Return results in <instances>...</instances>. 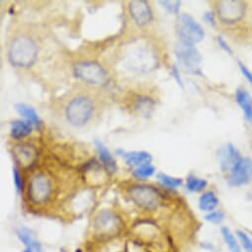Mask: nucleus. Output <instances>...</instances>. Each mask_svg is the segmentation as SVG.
<instances>
[{
  "label": "nucleus",
  "mask_w": 252,
  "mask_h": 252,
  "mask_svg": "<svg viewBox=\"0 0 252 252\" xmlns=\"http://www.w3.org/2000/svg\"><path fill=\"white\" fill-rule=\"evenodd\" d=\"M217 41H218V44H219V46L224 51V52H226L227 54H229V55H231L232 54V50L230 49V47L228 46V44L223 40V38L222 37H220V36H219L218 38H217Z\"/></svg>",
  "instance_id": "c756f323"
},
{
  "label": "nucleus",
  "mask_w": 252,
  "mask_h": 252,
  "mask_svg": "<svg viewBox=\"0 0 252 252\" xmlns=\"http://www.w3.org/2000/svg\"><path fill=\"white\" fill-rule=\"evenodd\" d=\"M92 228L98 236L110 237L123 228L122 219L110 210H102L97 213L92 221Z\"/></svg>",
  "instance_id": "0eeeda50"
},
{
  "label": "nucleus",
  "mask_w": 252,
  "mask_h": 252,
  "mask_svg": "<svg viewBox=\"0 0 252 252\" xmlns=\"http://www.w3.org/2000/svg\"><path fill=\"white\" fill-rule=\"evenodd\" d=\"M128 195L136 206L147 212L157 211L163 202L160 191L148 184L131 185L128 188Z\"/></svg>",
  "instance_id": "20e7f679"
},
{
  "label": "nucleus",
  "mask_w": 252,
  "mask_h": 252,
  "mask_svg": "<svg viewBox=\"0 0 252 252\" xmlns=\"http://www.w3.org/2000/svg\"><path fill=\"white\" fill-rule=\"evenodd\" d=\"M33 124L26 120H15L11 123L10 136L14 140H21L28 137L33 131Z\"/></svg>",
  "instance_id": "f3484780"
},
{
  "label": "nucleus",
  "mask_w": 252,
  "mask_h": 252,
  "mask_svg": "<svg viewBox=\"0 0 252 252\" xmlns=\"http://www.w3.org/2000/svg\"><path fill=\"white\" fill-rule=\"evenodd\" d=\"M220 232L229 252H242L237 239L235 238L234 234L231 232V230L228 227L222 226L220 229Z\"/></svg>",
  "instance_id": "412c9836"
},
{
  "label": "nucleus",
  "mask_w": 252,
  "mask_h": 252,
  "mask_svg": "<svg viewBox=\"0 0 252 252\" xmlns=\"http://www.w3.org/2000/svg\"><path fill=\"white\" fill-rule=\"evenodd\" d=\"M15 110L20 116L24 117L26 121L32 123L34 126H36V127H41L42 126L41 118L33 107L24 103H19L15 105Z\"/></svg>",
  "instance_id": "a211bd4d"
},
{
  "label": "nucleus",
  "mask_w": 252,
  "mask_h": 252,
  "mask_svg": "<svg viewBox=\"0 0 252 252\" xmlns=\"http://www.w3.org/2000/svg\"><path fill=\"white\" fill-rule=\"evenodd\" d=\"M174 53L180 66L185 71L193 74L201 73L202 56L195 46L179 43L176 45Z\"/></svg>",
  "instance_id": "6e6552de"
},
{
  "label": "nucleus",
  "mask_w": 252,
  "mask_h": 252,
  "mask_svg": "<svg viewBox=\"0 0 252 252\" xmlns=\"http://www.w3.org/2000/svg\"><path fill=\"white\" fill-rule=\"evenodd\" d=\"M95 147L98 152V156L100 158V161L105 168L106 172L109 174H114L118 170L117 162L109 150L106 148V146L99 140H95Z\"/></svg>",
  "instance_id": "2eb2a0df"
},
{
  "label": "nucleus",
  "mask_w": 252,
  "mask_h": 252,
  "mask_svg": "<svg viewBox=\"0 0 252 252\" xmlns=\"http://www.w3.org/2000/svg\"><path fill=\"white\" fill-rule=\"evenodd\" d=\"M235 100L243 111L246 121L252 125V96L244 88H238L235 92Z\"/></svg>",
  "instance_id": "dca6fc26"
},
{
  "label": "nucleus",
  "mask_w": 252,
  "mask_h": 252,
  "mask_svg": "<svg viewBox=\"0 0 252 252\" xmlns=\"http://www.w3.org/2000/svg\"><path fill=\"white\" fill-rule=\"evenodd\" d=\"M97 112V101L87 91H79L69 95L63 108L66 122L74 128H83L95 117Z\"/></svg>",
  "instance_id": "f257e3e1"
},
{
  "label": "nucleus",
  "mask_w": 252,
  "mask_h": 252,
  "mask_svg": "<svg viewBox=\"0 0 252 252\" xmlns=\"http://www.w3.org/2000/svg\"><path fill=\"white\" fill-rule=\"evenodd\" d=\"M205 220L211 223L219 224L224 220V214L221 211H213L205 216Z\"/></svg>",
  "instance_id": "bb28decb"
},
{
  "label": "nucleus",
  "mask_w": 252,
  "mask_h": 252,
  "mask_svg": "<svg viewBox=\"0 0 252 252\" xmlns=\"http://www.w3.org/2000/svg\"><path fill=\"white\" fill-rule=\"evenodd\" d=\"M38 45L34 38L28 34H18L8 46V60L18 68H29L37 61Z\"/></svg>",
  "instance_id": "f03ea898"
},
{
  "label": "nucleus",
  "mask_w": 252,
  "mask_h": 252,
  "mask_svg": "<svg viewBox=\"0 0 252 252\" xmlns=\"http://www.w3.org/2000/svg\"><path fill=\"white\" fill-rule=\"evenodd\" d=\"M73 74L76 78L93 86H106L110 81L107 69L95 61L75 63L73 65Z\"/></svg>",
  "instance_id": "39448f33"
},
{
  "label": "nucleus",
  "mask_w": 252,
  "mask_h": 252,
  "mask_svg": "<svg viewBox=\"0 0 252 252\" xmlns=\"http://www.w3.org/2000/svg\"><path fill=\"white\" fill-rule=\"evenodd\" d=\"M208 185L207 180L199 178L195 175H189L186 179V188L190 192L198 193L203 191Z\"/></svg>",
  "instance_id": "4be33fe9"
},
{
  "label": "nucleus",
  "mask_w": 252,
  "mask_h": 252,
  "mask_svg": "<svg viewBox=\"0 0 252 252\" xmlns=\"http://www.w3.org/2000/svg\"><path fill=\"white\" fill-rule=\"evenodd\" d=\"M171 73H172V76H174V79L176 80V82L179 84V86L183 87V81H182V79H181V76H180L178 67H177L176 65H173V66H172Z\"/></svg>",
  "instance_id": "2f4dec72"
},
{
  "label": "nucleus",
  "mask_w": 252,
  "mask_h": 252,
  "mask_svg": "<svg viewBox=\"0 0 252 252\" xmlns=\"http://www.w3.org/2000/svg\"><path fill=\"white\" fill-rule=\"evenodd\" d=\"M176 33L180 43L195 46L205 37L202 26L189 14L183 13L178 16L176 23Z\"/></svg>",
  "instance_id": "423d86ee"
},
{
  "label": "nucleus",
  "mask_w": 252,
  "mask_h": 252,
  "mask_svg": "<svg viewBox=\"0 0 252 252\" xmlns=\"http://www.w3.org/2000/svg\"><path fill=\"white\" fill-rule=\"evenodd\" d=\"M118 155H120L124 160L126 161L129 166L132 167H139L145 164H149L152 162L153 158L151 154L144 152V151H135V152H124L123 150H118L116 152Z\"/></svg>",
  "instance_id": "4468645a"
},
{
  "label": "nucleus",
  "mask_w": 252,
  "mask_h": 252,
  "mask_svg": "<svg viewBox=\"0 0 252 252\" xmlns=\"http://www.w3.org/2000/svg\"><path fill=\"white\" fill-rule=\"evenodd\" d=\"M159 4L162 5L163 8H165L168 12L172 13V14H179V10H180V5L181 2L180 1H159Z\"/></svg>",
  "instance_id": "cd10ccee"
},
{
  "label": "nucleus",
  "mask_w": 252,
  "mask_h": 252,
  "mask_svg": "<svg viewBox=\"0 0 252 252\" xmlns=\"http://www.w3.org/2000/svg\"><path fill=\"white\" fill-rule=\"evenodd\" d=\"M239 64V68H240V71H241V73L244 75V77L248 80V82L252 85V73L249 71V69L244 65V64H242L241 63H238Z\"/></svg>",
  "instance_id": "7c9ffc66"
},
{
  "label": "nucleus",
  "mask_w": 252,
  "mask_h": 252,
  "mask_svg": "<svg viewBox=\"0 0 252 252\" xmlns=\"http://www.w3.org/2000/svg\"><path fill=\"white\" fill-rule=\"evenodd\" d=\"M129 13L133 21L140 27L149 25L154 18L152 7L145 0H134L129 3Z\"/></svg>",
  "instance_id": "9b49d317"
},
{
  "label": "nucleus",
  "mask_w": 252,
  "mask_h": 252,
  "mask_svg": "<svg viewBox=\"0 0 252 252\" xmlns=\"http://www.w3.org/2000/svg\"><path fill=\"white\" fill-rule=\"evenodd\" d=\"M203 18H204V20H205L207 23H209L210 25H212V26H215V25H216L215 16H214V14H213L212 12H206V13L204 14Z\"/></svg>",
  "instance_id": "473e14b6"
},
{
  "label": "nucleus",
  "mask_w": 252,
  "mask_h": 252,
  "mask_svg": "<svg viewBox=\"0 0 252 252\" xmlns=\"http://www.w3.org/2000/svg\"><path fill=\"white\" fill-rule=\"evenodd\" d=\"M23 252H35L32 248H25V250Z\"/></svg>",
  "instance_id": "72a5a7b5"
},
{
  "label": "nucleus",
  "mask_w": 252,
  "mask_h": 252,
  "mask_svg": "<svg viewBox=\"0 0 252 252\" xmlns=\"http://www.w3.org/2000/svg\"><path fill=\"white\" fill-rule=\"evenodd\" d=\"M241 158L238 151L231 145L228 144L218 152V159L222 172L226 173L230 171L234 163Z\"/></svg>",
  "instance_id": "ddd939ff"
},
{
  "label": "nucleus",
  "mask_w": 252,
  "mask_h": 252,
  "mask_svg": "<svg viewBox=\"0 0 252 252\" xmlns=\"http://www.w3.org/2000/svg\"><path fill=\"white\" fill-rule=\"evenodd\" d=\"M19 240L26 246V248H32L35 252H43V247L40 242L35 240L26 227H21L16 230Z\"/></svg>",
  "instance_id": "aec40b11"
},
{
  "label": "nucleus",
  "mask_w": 252,
  "mask_h": 252,
  "mask_svg": "<svg viewBox=\"0 0 252 252\" xmlns=\"http://www.w3.org/2000/svg\"><path fill=\"white\" fill-rule=\"evenodd\" d=\"M13 182H14V186L17 193H20L23 190V181H22V176L20 174V171L16 166L13 167Z\"/></svg>",
  "instance_id": "c85d7f7f"
},
{
  "label": "nucleus",
  "mask_w": 252,
  "mask_h": 252,
  "mask_svg": "<svg viewBox=\"0 0 252 252\" xmlns=\"http://www.w3.org/2000/svg\"><path fill=\"white\" fill-rule=\"evenodd\" d=\"M154 104L155 102L150 98L141 96L136 100V110L140 111L142 114H149V112L153 110Z\"/></svg>",
  "instance_id": "393cba45"
},
{
  "label": "nucleus",
  "mask_w": 252,
  "mask_h": 252,
  "mask_svg": "<svg viewBox=\"0 0 252 252\" xmlns=\"http://www.w3.org/2000/svg\"><path fill=\"white\" fill-rule=\"evenodd\" d=\"M219 19L224 24H234L244 15L245 3L238 0H223L216 6Z\"/></svg>",
  "instance_id": "1a4fd4ad"
},
{
  "label": "nucleus",
  "mask_w": 252,
  "mask_h": 252,
  "mask_svg": "<svg viewBox=\"0 0 252 252\" xmlns=\"http://www.w3.org/2000/svg\"><path fill=\"white\" fill-rule=\"evenodd\" d=\"M155 173H156V167L152 163L139 166L133 171L134 177L138 179H146V178L152 177Z\"/></svg>",
  "instance_id": "b1692460"
},
{
  "label": "nucleus",
  "mask_w": 252,
  "mask_h": 252,
  "mask_svg": "<svg viewBox=\"0 0 252 252\" xmlns=\"http://www.w3.org/2000/svg\"><path fill=\"white\" fill-rule=\"evenodd\" d=\"M157 178L163 186L169 189H177L183 184V180L181 178L172 177L164 173H158Z\"/></svg>",
  "instance_id": "5701e85b"
},
{
  "label": "nucleus",
  "mask_w": 252,
  "mask_h": 252,
  "mask_svg": "<svg viewBox=\"0 0 252 252\" xmlns=\"http://www.w3.org/2000/svg\"><path fill=\"white\" fill-rule=\"evenodd\" d=\"M53 176L45 171H38L31 175L27 183V199L35 207H44L49 204L55 195Z\"/></svg>",
  "instance_id": "7ed1b4c3"
},
{
  "label": "nucleus",
  "mask_w": 252,
  "mask_h": 252,
  "mask_svg": "<svg viewBox=\"0 0 252 252\" xmlns=\"http://www.w3.org/2000/svg\"><path fill=\"white\" fill-rule=\"evenodd\" d=\"M13 157L15 161L23 168L33 166L38 159V150L29 143H22L16 145L13 150Z\"/></svg>",
  "instance_id": "f8f14e48"
},
{
  "label": "nucleus",
  "mask_w": 252,
  "mask_h": 252,
  "mask_svg": "<svg viewBox=\"0 0 252 252\" xmlns=\"http://www.w3.org/2000/svg\"><path fill=\"white\" fill-rule=\"evenodd\" d=\"M199 208L203 212H213L219 205V199L215 192L207 191L204 192L199 198Z\"/></svg>",
  "instance_id": "6ab92c4d"
},
{
  "label": "nucleus",
  "mask_w": 252,
  "mask_h": 252,
  "mask_svg": "<svg viewBox=\"0 0 252 252\" xmlns=\"http://www.w3.org/2000/svg\"><path fill=\"white\" fill-rule=\"evenodd\" d=\"M236 234H237L238 239H239L242 247L244 248L245 252H252V240L249 237V235H247L245 232H243L241 230H237Z\"/></svg>",
  "instance_id": "a878e982"
},
{
  "label": "nucleus",
  "mask_w": 252,
  "mask_h": 252,
  "mask_svg": "<svg viewBox=\"0 0 252 252\" xmlns=\"http://www.w3.org/2000/svg\"><path fill=\"white\" fill-rule=\"evenodd\" d=\"M252 180V159L240 158L229 171L228 183L231 186H242Z\"/></svg>",
  "instance_id": "9d476101"
}]
</instances>
